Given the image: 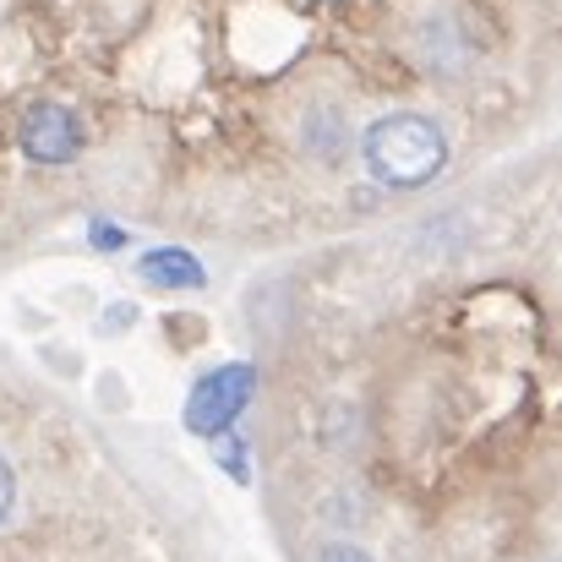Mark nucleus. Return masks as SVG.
Wrapping results in <instances>:
<instances>
[{
  "label": "nucleus",
  "instance_id": "obj_5",
  "mask_svg": "<svg viewBox=\"0 0 562 562\" xmlns=\"http://www.w3.org/2000/svg\"><path fill=\"white\" fill-rule=\"evenodd\" d=\"M88 235H93V246H99V251H121V246H126V229H115V224H104V218H93V229H88Z\"/></svg>",
  "mask_w": 562,
  "mask_h": 562
},
{
  "label": "nucleus",
  "instance_id": "obj_6",
  "mask_svg": "<svg viewBox=\"0 0 562 562\" xmlns=\"http://www.w3.org/2000/svg\"><path fill=\"white\" fill-rule=\"evenodd\" d=\"M224 470H229L235 481H246V448H240V437H229V448H224Z\"/></svg>",
  "mask_w": 562,
  "mask_h": 562
},
{
  "label": "nucleus",
  "instance_id": "obj_3",
  "mask_svg": "<svg viewBox=\"0 0 562 562\" xmlns=\"http://www.w3.org/2000/svg\"><path fill=\"white\" fill-rule=\"evenodd\" d=\"M82 148V126L71 110L60 104H33L22 115V154L38 159V165H71Z\"/></svg>",
  "mask_w": 562,
  "mask_h": 562
},
{
  "label": "nucleus",
  "instance_id": "obj_1",
  "mask_svg": "<svg viewBox=\"0 0 562 562\" xmlns=\"http://www.w3.org/2000/svg\"><path fill=\"white\" fill-rule=\"evenodd\" d=\"M361 148H367V170H372L382 187H398V191L437 181L442 165H448V137H442V126L426 121V115H409V110L382 115L372 132H367Z\"/></svg>",
  "mask_w": 562,
  "mask_h": 562
},
{
  "label": "nucleus",
  "instance_id": "obj_7",
  "mask_svg": "<svg viewBox=\"0 0 562 562\" xmlns=\"http://www.w3.org/2000/svg\"><path fill=\"white\" fill-rule=\"evenodd\" d=\"M317 562H372V558H367L361 547H323V552H317Z\"/></svg>",
  "mask_w": 562,
  "mask_h": 562
},
{
  "label": "nucleus",
  "instance_id": "obj_4",
  "mask_svg": "<svg viewBox=\"0 0 562 562\" xmlns=\"http://www.w3.org/2000/svg\"><path fill=\"white\" fill-rule=\"evenodd\" d=\"M137 273L148 279V284H159V290H202V262L181 251V246H159V251H143V262H137Z\"/></svg>",
  "mask_w": 562,
  "mask_h": 562
},
{
  "label": "nucleus",
  "instance_id": "obj_8",
  "mask_svg": "<svg viewBox=\"0 0 562 562\" xmlns=\"http://www.w3.org/2000/svg\"><path fill=\"white\" fill-rule=\"evenodd\" d=\"M11 497H16V475H11V464L0 459V519L11 514Z\"/></svg>",
  "mask_w": 562,
  "mask_h": 562
},
{
  "label": "nucleus",
  "instance_id": "obj_2",
  "mask_svg": "<svg viewBox=\"0 0 562 562\" xmlns=\"http://www.w3.org/2000/svg\"><path fill=\"white\" fill-rule=\"evenodd\" d=\"M251 393H257V372L246 361H229V367L207 372L187 398V431H196V437H224L240 420V409L251 404Z\"/></svg>",
  "mask_w": 562,
  "mask_h": 562
}]
</instances>
